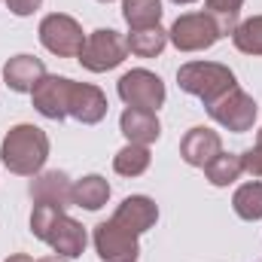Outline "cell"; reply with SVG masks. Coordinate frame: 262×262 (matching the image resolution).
<instances>
[{
    "label": "cell",
    "instance_id": "obj_10",
    "mask_svg": "<svg viewBox=\"0 0 262 262\" xmlns=\"http://www.w3.org/2000/svg\"><path fill=\"white\" fill-rule=\"evenodd\" d=\"M70 85H73V79H67V76H49V73H46V76L34 85V92H31L34 110H37L40 116H46V119L61 122V119L67 116Z\"/></svg>",
    "mask_w": 262,
    "mask_h": 262
},
{
    "label": "cell",
    "instance_id": "obj_5",
    "mask_svg": "<svg viewBox=\"0 0 262 262\" xmlns=\"http://www.w3.org/2000/svg\"><path fill=\"white\" fill-rule=\"evenodd\" d=\"M207 113H210V119L220 122L223 128L235 131V134H244V131L253 128V122H256V101H253L244 89L232 85L226 95H220L216 101L207 104Z\"/></svg>",
    "mask_w": 262,
    "mask_h": 262
},
{
    "label": "cell",
    "instance_id": "obj_25",
    "mask_svg": "<svg viewBox=\"0 0 262 262\" xmlns=\"http://www.w3.org/2000/svg\"><path fill=\"white\" fill-rule=\"evenodd\" d=\"M241 162H244V171L253 174V177H262V143L256 140V146H250L247 152H241Z\"/></svg>",
    "mask_w": 262,
    "mask_h": 262
},
{
    "label": "cell",
    "instance_id": "obj_19",
    "mask_svg": "<svg viewBox=\"0 0 262 262\" xmlns=\"http://www.w3.org/2000/svg\"><path fill=\"white\" fill-rule=\"evenodd\" d=\"M149 162H152V156H149V146H143V143H128L113 156V168L122 177H140L149 168Z\"/></svg>",
    "mask_w": 262,
    "mask_h": 262
},
{
    "label": "cell",
    "instance_id": "obj_14",
    "mask_svg": "<svg viewBox=\"0 0 262 262\" xmlns=\"http://www.w3.org/2000/svg\"><path fill=\"white\" fill-rule=\"evenodd\" d=\"M70 192H73V183L67 180L64 171H43L31 183L34 204H58V207H67V204H73Z\"/></svg>",
    "mask_w": 262,
    "mask_h": 262
},
{
    "label": "cell",
    "instance_id": "obj_6",
    "mask_svg": "<svg viewBox=\"0 0 262 262\" xmlns=\"http://www.w3.org/2000/svg\"><path fill=\"white\" fill-rule=\"evenodd\" d=\"M223 37L220 25L213 21V15L207 12H186L180 15L171 31H168V40L180 49V52H201V49H210L216 40Z\"/></svg>",
    "mask_w": 262,
    "mask_h": 262
},
{
    "label": "cell",
    "instance_id": "obj_22",
    "mask_svg": "<svg viewBox=\"0 0 262 262\" xmlns=\"http://www.w3.org/2000/svg\"><path fill=\"white\" fill-rule=\"evenodd\" d=\"M232 207H235V213L241 220H250V223L262 220V183L259 180L238 186L235 195H232Z\"/></svg>",
    "mask_w": 262,
    "mask_h": 262
},
{
    "label": "cell",
    "instance_id": "obj_18",
    "mask_svg": "<svg viewBox=\"0 0 262 262\" xmlns=\"http://www.w3.org/2000/svg\"><path fill=\"white\" fill-rule=\"evenodd\" d=\"M125 43H128V52H134V55H140V58H156V55L165 49V43H168V31H162L159 25H152V28H137V31H131L128 37H125Z\"/></svg>",
    "mask_w": 262,
    "mask_h": 262
},
{
    "label": "cell",
    "instance_id": "obj_12",
    "mask_svg": "<svg viewBox=\"0 0 262 262\" xmlns=\"http://www.w3.org/2000/svg\"><path fill=\"white\" fill-rule=\"evenodd\" d=\"M220 152H223V140H220V134L210 131V128H204V125L189 128L186 131V137L180 140V156H183V162L192 165V168H207Z\"/></svg>",
    "mask_w": 262,
    "mask_h": 262
},
{
    "label": "cell",
    "instance_id": "obj_4",
    "mask_svg": "<svg viewBox=\"0 0 262 262\" xmlns=\"http://www.w3.org/2000/svg\"><path fill=\"white\" fill-rule=\"evenodd\" d=\"M128 55V43L122 34H116L113 28H101L95 34L85 37V46L79 52V64L92 73H107L113 67H119Z\"/></svg>",
    "mask_w": 262,
    "mask_h": 262
},
{
    "label": "cell",
    "instance_id": "obj_27",
    "mask_svg": "<svg viewBox=\"0 0 262 262\" xmlns=\"http://www.w3.org/2000/svg\"><path fill=\"white\" fill-rule=\"evenodd\" d=\"M3 262H34L31 256H25V253H12L9 259H3Z\"/></svg>",
    "mask_w": 262,
    "mask_h": 262
},
{
    "label": "cell",
    "instance_id": "obj_2",
    "mask_svg": "<svg viewBox=\"0 0 262 262\" xmlns=\"http://www.w3.org/2000/svg\"><path fill=\"white\" fill-rule=\"evenodd\" d=\"M0 159L3 165L18 174V177H37L49 159V137L46 131L31 125V122H21V125H12L3 137V146H0Z\"/></svg>",
    "mask_w": 262,
    "mask_h": 262
},
{
    "label": "cell",
    "instance_id": "obj_16",
    "mask_svg": "<svg viewBox=\"0 0 262 262\" xmlns=\"http://www.w3.org/2000/svg\"><path fill=\"white\" fill-rule=\"evenodd\" d=\"M119 128L128 137V143H143V146H149V143L159 140V134H162V125H159L156 113H149V110H134V107H128V110L122 113Z\"/></svg>",
    "mask_w": 262,
    "mask_h": 262
},
{
    "label": "cell",
    "instance_id": "obj_8",
    "mask_svg": "<svg viewBox=\"0 0 262 262\" xmlns=\"http://www.w3.org/2000/svg\"><path fill=\"white\" fill-rule=\"evenodd\" d=\"M119 98L134 107V110H149V113H156L162 104H165V82L152 73V70H143V67H137V70H128V73H122V79H119Z\"/></svg>",
    "mask_w": 262,
    "mask_h": 262
},
{
    "label": "cell",
    "instance_id": "obj_26",
    "mask_svg": "<svg viewBox=\"0 0 262 262\" xmlns=\"http://www.w3.org/2000/svg\"><path fill=\"white\" fill-rule=\"evenodd\" d=\"M40 3H43V0H6V6H9L15 15H31V12L40 9Z\"/></svg>",
    "mask_w": 262,
    "mask_h": 262
},
{
    "label": "cell",
    "instance_id": "obj_24",
    "mask_svg": "<svg viewBox=\"0 0 262 262\" xmlns=\"http://www.w3.org/2000/svg\"><path fill=\"white\" fill-rule=\"evenodd\" d=\"M235 46L247 55H262V15H253L247 21H241L232 34Z\"/></svg>",
    "mask_w": 262,
    "mask_h": 262
},
{
    "label": "cell",
    "instance_id": "obj_1",
    "mask_svg": "<svg viewBox=\"0 0 262 262\" xmlns=\"http://www.w3.org/2000/svg\"><path fill=\"white\" fill-rule=\"evenodd\" d=\"M31 232L40 241H46L58 256H67V259L82 256L85 241H89L82 223H76L73 216H67L64 207H58V204H34Z\"/></svg>",
    "mask_w": 262,
    "mask_h": 262
},
{
    "label": "cell",
    "instance_id": "obj_9",
    "mask_svg": "<svg viewBox=\"0 0 262 262\" xmlns=\"http://www.w3.org/2000/svg\"><path fill=\"white\" fill-rule=\"evenodd\" d=\"M95 250L104 262H134L140 253L137 235L119 226L113 216L95 226Z\"/></svg>",
    "mask_w": 262,
    "mask_h": 262
},
{
    "label": "cell",
    "instance_id": "obj_3",
    "mask_svg": "<svg viewBox=\"0 0 262 262\" xmlns=\"http://www.w3.org/2000/svg\"><path fill=\"white\" fill-rule=\"evenodd\" d=\"M177 82L186 95H195L198 101H204V107L210 101H216L220 95H226L235 82V73L226 64L216 61H189L177 70Z\"/></svg>",
    "mask_w": 262,
    "mask_h": 262
},
{
    "label": "cell",
    "instance_id": "obj_20",
    "mask_svg": "<svg viewBox=\"0 0 262 262\" xmlns=\"http://www.w3.org/2000/svg\"><path fill=\"white\" fill-rule=\"evenodd\" d=\"M122 15L131 25V31L152 28L162 18V0H122Z\"/></svg>",
    "mask_w": 262,
    "mask_h": 262
},
{
    "label": "cell",
    "instance_id": "obj_15",
    "mask_svg": "<svg viewBox=\"0 0 262 262\" xmlns=\"http://www.w3.org/2000/svg\"><path fill=\"white\" fill-rule=\"evenodd\" d=\"M46 76V64L37 55H15L3 64V79L12 92H34V85Z\"/></svg>",
    "mask_w": 262,
    "mask_h": 262
},
{
    "label": "cell",
    "instance_id": "obj_23",
    "mask_svg": "<svg viewBox=\"0 0 262 262\" xmlns=\"http://www.w3.org/2000/svg\"><path fill=\"white\" fill-rule=\"evenodd\" d=\"M204 6H207V15H213V21L220 25L223 37L235 34V28H238V12H241L244 0H204Z\"/></svg>",
    "mask_w": 262,
    "mask_h": 262
},
{
    "label": "cell",
    "instance_id": "obj_28",
    "mask_svg": "<svg viewBox=\"0 0 262 262\" xmlns=\"http://www.w3.org/2000/svg\"><path fill=\"white\" fill-rule=\"evenodd\" d=\"M37 262H70V259H67V256H58V253H55V256H43V259H37Z\"/></svg>",
    "mask_w": 262,
    "mask_h": 262
},
{
    "label": "cell",
    "instance_id": "obj_11",
    "mask_svg": "<svg viewBox=\"0 0 262 262\" xmlns=\"http://www.w3.org/2000/svg\"><path fill=\"white\" fill-rule=\"evenodd\" d=\"M67 116H73L82 125L101 122L107 116V95L92 82H73L70 85V101H67Z\"/></svg>",
    "mask_w": 262,
    "mask_h": 262
},
{
    "label": "cell",
    "instance_id": "obj_17",
    "mask_svg": "<svg viewBox=\"0 0 262 262\" xmlns=\"http://www.w3.org/2000/svg\"><path fill=\"white\" fill-rule=\"evenodd\" d=\"M73 204L76 207H85V210H101L104 204H107V198H110V183L101 177V174H89V177H82V180H76L73 183Z\"/></svg>",
    "mask_w": 262,
    "mask_h": 262
},
{
    "label": "cell",
    "instance_id": "obj_21",
    "mask_svg": "<svg viewBox=\"0 0 262 262\" xmlns=\"http://www.w3.org/2000/svg\"><path fill=\"white\" fill-rule=\"evenodd\" d=\"M204 174H207V180H210L213 186H229V183H235V180L244 174V162H241V156H235V152H220V156L204 168Z\"/></svg>",
    "mask_w": 262,
    "mask_h": 262
},
{
    "label": "cell",
    "instance_id": "obj_13",
    "mask_svg": "<svg viewBox=\"0 0 262 262\" xmlns=\"http://www.w3.org/2000/svg\"><path fill=\"white\" fill-rule=\"evenodd\" d=\"M113 220H116L119 226H125L128 232H134V235H143V232H149V229L156 226L159 207H156L152 198H146V195H128L119 207H116Z\"/></svg>",
    "mask_w": 262,
    "mask_h": 262
},
{
    "label": "cell",
    "instance_id": "obj_29",
    "mask_svg": "<svg viewBox=\"0 0 262 262\" xmlns=\"http://www.w3.org/2000/svg\"><path fill=\"white\" fill-rule=\"evenodd\" d=\"M174 3H195V0H174Z\"/></svg>",
    "mask_w": 262,
    "mask_h": 262
},
{
    "label": "cell",
    "instance_id": "obj_31",
    "mask_svg": "<svg viewBox=\"0 0 262 262\" xmlns=\"http://www.w3.org/2000/svg\"><path fill=\"white\" fill-rule=\"evenodd\" d=\"M101 3H110V0H101Z\"/></svg>",
    "mask_w": 262,
    "mask_h": 262
},
{
    "label": "cell",
    "instance_id": "obj_7",
    "mask_svg": "<svg viewBox=\"0 0 262 262\" xmlns=\"http://www.w3.org/2000/svg\"><path fill=\"white\" fill-rule=\"evenodd\" d=\"M40 43L61 58H79L82 46H85V34L79 28L76 18H70L64 12H52L40 21Z\"/></svg>",
    "mask_w": 262,
    "mask_h": 262
},
{
    "label": "cell",
    "instance_id": "obj_30",
    "mask_svg": "<svg viewBox=\"0 0 262 262\" xmlns=\"http://www.w3.org/2000/svg\"><path fill=\"white\" fill-rule=\"evenodd\" d=\"M256 140H259V143H262V131H259V137H256Z\"/></svg>",
    "mask_w": 262,
    "mask_h": 262
}]
</instances>
